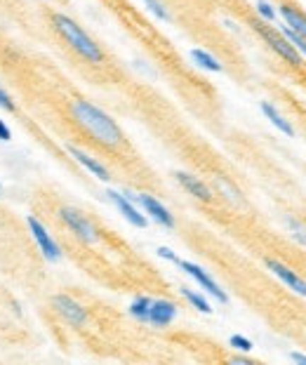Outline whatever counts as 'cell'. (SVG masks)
<instances>
[{
  "label": "cell",
  "mask_w": 306,
  "mask_h": 365,
  "mask_svg": "<svg viewBox=\"0 0 306 365\" xmlns=\"http://www.w3.org/2000/svg\"><path fill=\"white\" fill-rule=\"evenodd\" d=\"M144 3L149 5V10H151L153 14H156L158 19H163V21L170 19V14H167V10L163 7V3H160V0H144Z\"/></svg>",
  "instance_id": "cell-21"
},
{
  "label": "cell",
  "mask_w": 306,
  "mask_h": 365,
  "mask_svg": "<svg viewBox=\"0 0 306 365\" xmlns=\"http://www.w3.org/2000/svg\"><path fill=\"white\" fill-rule=\"evenodd\" d=\"M283 33L288 35V40L293 43V47H295V50H302V52L306 55V38H302L300 33H295V31H293V28H290V26H285V28H283Z\"/></svg>",
  "instance_id": "cell-20"
},
{
  "label": "cell",
  "mask_w": 306,
  "mask_h": 365,
  "mask_svg": "<svg viewBox=\"0 0 306 365\" xmlns=\"http://www.w3.org/2000/svg\"><path fill=\"white\" fill-rule=\"evenodd\" d=\"M257 28H259V33L266 38L268 45L273 47V52H278V55L283 57V60H288L290 64H295V67H300V64H302V60H300V52H297V50H295L293 45H290L288 40H283L280 35H276L273 31H268V28H264L261 24H257Z\"/></svg>",
  "instance_id": "cell-7"
},
{
  "label": "cell",
  "mask_w": 306,
  "mask_h": 365,
  "mask_svg": "<svg viewBox=\"0 0 306 365\" xmlns=\"http://www.w3.org/2000/svg\"><path fill=\"white\" fill-rule=\"evenodd\" d=\"M71 116H74L76 125L80 130H85L94 142L111 146V149L113 146H120V142H123L120 128L115 125V120L111 118V116L104 113L94 104H90V101L76 99L74 104H71Z\"/></svg>",
  "instance_id": "cell-1"
},
{
  "label": "cell",
  "mask_w": 306,
  "mask_h": 365,
  "mask_svg": "<svg viewBox=\"0 0 306 365\" xmlns=\"http://www.w3.org/2000/svg\"><path fill=\"white\" fill-rule=\"evenodd\" d=\"M257 12H259L266 21H273V19H276L273 7H271V3H266V0H257Z\"/></svg>",
  "instance_id": "cell-23"
},
{
  "label": "cell",
  "mask_w": 306,
  "mask_h": 365,
  "mask_svg": "<svg viewBox=\"0 0 306 365\" xmlns=\"http://www.w3.org/2000/svg\"><path fill=\"white\" fill-rule=\"evenodd\" d=\"M280 14H283V19H285V24L293 28L295 33H300L302 38H306V17L300 10H295V7H290V5H280Z\"/></svg>",
  "instance_id": "cell-14"
},
{
  "label": "cell",
  "mask_w": 306,
  "mask_h": 365,
  "mask_svg": "<svg viewBox=\"0 0 306 365\" xmlns=\"http://www.w3.org/2000/svg\"><path fill=\"white\" fill-rule=\"evenodd\" d=\"M158 254H160V257H163V259H170V262H174V264H177V262H179V257H177V254H174V252L170 250V247H158Z\"/></svg>",
  "instance_id": "cell-25"
},
{
  "label": "cell",
  "mask_w": 306,
  "mask_h": 365,
  "mask_svg": "<svg viewBox=\"0 0 306 365\" xmlns=\"http://www.w3.org/2000/svg\"><path fill=\"white\" fill-rule=\"evenodd\" d=\"M149 309H151V299L149 297H137L132 306H130V313L137 320H149Z\"/></svg>",
  "instance_id": "cell-17"
},
{
  "label": "cell",
  "mask_w": 306,
  "mask_h": 365,
  "mask_svg": "<svg viewBox=\"0 0 306 365\" xmlns=\"http://www.w3.org/2000/svg\"><path fill=\"white\" fill-rule=\"evenodd\" d=\"M52 306H55V311L67 320V323H71V325H83L85 323V318H87L85 309L76 302V299H71L69 295H57L52 299Z\"/></svg>",
  "instance_id": "cell-6"
},
{
  "label": "cell",
  "mask_w": 306,
  "mask_h": 365,
  "mask_svg": "<svg viewBox=\"0 0 306 365\" xmlns=\"http://www.w3.org/2000/svg\"><path fill=\"white\" fill-rule=\"evenodd\" d=\"M266 266L271 269V271L278 276V279L285 283L288 288H293L295 292H300V295H304L306 297V281L302 279L300 274H295L293 269L290 266H285V264H280V262H276V259H268L266 262Z\"/></svg>",
  "instance_id": "cell-10"
},
{
  "label": "cell",
  "mask_w": 306,
  "mask_h": 365,
  "mask_svg": "<svg viewBox=\"0 0 306 365\" xmlns=\"http://www.w3.org/2000/svg\"><path fill=\"white\" fill-rule=\"evenodd\" d=\"M177 264L184 269V271L191 276V279L198 283V286L203 288V290H208L210 295L212 297H217V302H222V304H227L229 302V295L227 292H224L220 286H217V281H212V276H210L208 271H203V269L198 266V264H191V262H177Z\"/></svg>",
  "instance_id": "cell-5"
},
{
  "label": "cell",
  "mask_w": 306,
  "mask_h": 365,
  "mask_svg": "<svg viewBox=\"0 0 306 365\" xmlns=\"http://www.w3.org/2000/svg\"><path fill=\"white\" fill-rule=\"evenodd\" d=\"M26 224H28V231L33 233L35 243H38V247H40L42 257H45L47 262H60L62 259V250H60V245H57V240L47 233L45 226H42L35 217H28Z\"/></svg>",
  "instance_id": "cell-3"
},
{
  "label": "cell",
  "mask_w": 306,
  "mask_h": 365,
  "mask_svg": "<svg viewBox=\"0 0 306 365\" xmlns=\"http://www.w3.org/2000/svg\"><path fill=\"white\" fill-rule=\"evenodd\" d=\"M106 196H108V201H111L113 206L120 210L123 217H125L130 224L137 226V229H144V226H147V217H144L140 210H137L132 203H130L128 196H120L118 191H106Z\"/></svg>",
  "instance_id": "cell-8"
},
{
  "label": "cell",
  "mask_w": 306,
  "mask_h": 365,
  "mask_svg": "<svg viewBox=\"0 0 306 365\" xmlns=\"http://www.w3.org/2000/svg\"><path fill=\"white\" fill-rule=\"evenodd\" d=\"M261 113H264L266 118L271 120L273 125L278 128L283 135H288V137H295V128L290 125V123H288L285 118H283V116H280L278 111H276V108H273L271 104H268V101H261Z\"/></svg>",
  "instance_id": "cell-15"
},
{
  "label": "cell",
  "mask_w": 306,
  "mask_h": 365,
  "mask_svg": "<svg viewBox=\"0 0 306 365\" xmlns=\"http://www.w3.org/2000/svg\"><path fill=\"white\" fill-rule=\"evenodd\" d=\"M0 108H5V111H14V101L10 99V94H7L3 87H0Z\"/></svg>",
  "instance_id": "cell-24"
},
{
  "label": "cell",
  "mask_w": 306,
  "mask_h": 365,
  "mask_svg": "<svg viewBox=\"0 0 306 365\" xmlns=\"http://www.w3.org/2000/svg\"><path fill=\"white\" fill-rule=\"evenodd\" d=\"M60 217L80 240H85V243H94V240H97V229H94V226L85 219V215H80L76 208H62Z\"/></svg>",
  "instance_id": "cell-4"
},
{
  "label": "cell",
  "mask_w": 306,
  "mask_h": 365,
  "mask_svg": "<svg viewBox=\"0 0 306 365\" xmlns=\"http://www.w3.org/2000/svg\"><path fill=\"white\" fill-rule=\"evenodd\" d=\"M10 140H12V133H10V128H7L3 120H0V142H10Z\"/></svg>",
  "instance_id": "cell-26"
},
{
  "label": "cell",
  "mask_w": 306,
  "mask_h": 365,
  "mask_svg": "<svg viewBox=\"0 0 306 365\" xmlns=\"http://www.w3.org/2000/svg\"><path fill=\"white\" fill-rule=\"evenodd\" d=\"M52 21H55L57 31L64 35V40H67L80 57H85L87 62H94V64L104 60V55H101V50H99L97 43H94L90 35H87L83 28L76 24L74 19H69L67 14H55Z\"/></svg>",
  "instance_id": "cell-2"
},
{
  "label": "cell",
  "mask_w": 306,
  "mask_h": 365,
  "mask_svg": "<svg viewBox=\"0 0 306 365\" xmlns=\"http://www.w3.org/2000/svg\"><path fill=\"white\" fill-rule=\"evenodd\" d=\"M174 177H177V181L181 186L186 189L188 193L191 196H196V198L198 201H210L212 198V193H210V189L203 184V181L198 179V177H193V174H186V172H177L174 174Z\"/></svg>",
  "instance_id": "cell-12"
},
{
  "label": "cell",
  "mask_w": 306,
  "mask_h": 365,
  "mask_svg": "<svg viewBox=\"0 0 306 365\" xmlns=\"http://www.w3.org/2000/svg\"><path fill=\"white\" fill-rule=\"evenodd\" d=\"M69 153L78 160L80 165L85 167V170H90L97 179H101V181H106V179H108V170H106V167L101 165V163H97V160H94V158L87 156L85 151H80L78 146H69Z\"/></svg>",
  "instance_id": "cell-13"
},
{
  "label": "cell",
  "mask_w": 306,
  "mask_h": 365,
  "mask_svg": "<svg viewBox=\"0 0 306 365\" xmlns=\"http://www.w3.org/2000/svg\"><path fill=\"white\" fill-rule=\"evenodd\" d=\"M135 201L137 203H142V208L147 210V213L156 219L158 224H163L167 226V229H172L174 226V217L170 215V210H167L165 206H160V203L153 198V196H147V193H142V196H135Z\"/></svg>",
  "instance_id": "cell-11"
},
{
  "label": "cell",
  "mask_w": 306,
  "mask_h": 365,
  "mask_svg": "<svg viewBox=\"0 0 306 365\" xmlns=\"http://www.w3.org/2000/svg\"><path fill=\"white\" fill-rule=\"evenodd\" d=\"M288 226H290V231H293V236L300 240L302 245H306V226L302 222H297V219H293V217L288 219Z\"/></svg>",
  "instance_id": "cell-19"
},
{
  "label": "cell",
  "mask_w": 306,
  "mask_h": 365,
  "mask_svg": "<svg viewBox=\"0 0 306 365\" xmlns=\"http://www.w3.org/2000/svg\"><path fill=\"white\" fill-rule=\"evenodd\" d=\"M229 344L233 349H238V352H250V349H252V342L247 337H240V335H233V337L229 339Z\"/></svg>",
  "instance_id": "cell-22"
},
{
  "label": "cell",
  "mask_w": 306,
  "mask_h": 365,
  "mask_svg": "<svg viewBox=\"0 0 306 365\" xmlns=\"http://www.w3.org/2000/svg\"><path fill=\"white\" fill-rule=\"evenodd\" d=\"M191 60L198 64V67L212 71V73H220L222 71V64L217 62L210 52H205V50H191Z\"/></svg>",
  "instance_id": "cell-16"
},
{
  "label": "cell",
  "mask_w": 306,
  "mask_h": 365,
  "mask_svg": "<svg viewBox=\"0 0 306 365\" xmlns=\"http://www.w3.org/2000/svg\"><path fill=\"white\" fill-rule=\"evenodd\" d=\"M290 359H293V361H297V363H306V356L297 354V352H293V354H290Z\"/></svg>",
  "instance_id": "cell-27"
},
{
  "label": "cell",
  "mask_w": 306,
  "mask_h": 365,
  "mask_svg": "<svg viewBox=\"0 0 306 365\" xmlns=\"http://www.w3.org/2000/svg\"><path fill=\"white\" fill-rule=\"evenodd\" d=\"M174 316H177V306L167 299H156L151 302V309H149V323L156 325V327H165L170 325Z\"/></svg>",
  "instance_id": "cell-9"
},
{
  "label": "cell",
  "mask_w": 306,
  "mask_h": 365,
  "mask_svg": "<svg viewBox=\"0 0 306 365\" xmlns=\"http://www.w3.org/2000/svg\"><path fill=\"white\" fill-rule=\"evenodd\" d=\"M181 295H184V297L188 299V302H191L198 311H203V313H212V306H210L208 299L203 297V295H198V292H193V290H188V288H181Z\"/></svg>",
  "instance_id": "cell-18"
}]
</instances>
